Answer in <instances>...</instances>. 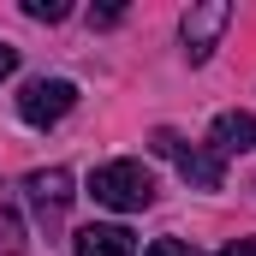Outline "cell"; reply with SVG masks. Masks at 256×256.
I'll return each instance as SVG.
<instances>
[{
  "label": "cell",
  "instance_id": "4",
  "mask_svg": "<svg viewBox=\"0 0 256 256\" xmlns=\"http://www.w3.org/2000/svg\"><path fill=\"white\" fill-rule=\"evenodd\" d=\"M232 24V6L226 0H196L191 12H185V24H179V36H185V54H191V66H202L208 54H214V42H220V30Z\"/></svg>",
  "mask_w": 256,
  "mask_h": 256
},
{
  "label": "cell",
  "instance_id": "6",
  "mask_svg": "<svg viewBox=\"0 0 256 256\" xmlns=\"http://www.w3.org/2000/svg\"><path fill=\"white\" fill-rule=\"evenodd\" d=\"M72 256H137V238H131L120 220H96L72 238Z\"/></svg>",
  "mask_w": 256,
  "mask_h": 256
},
{
  "label": "cell",
  "instance_id": "3",
  "mask_svg": "<svg viewBox=\"0 0 256 256\" xmlns=\"http://www.w3.org/2000/svg\"><path fill=\"white\" fill-rule=\"evenodd\" d=\"M155 155H167L179 173H185V185L191 191H220V179H226V167H220V155L214 149H185V137H173V131H155Z\"/></svg>",
  "mask_w": 256,
  "mask_h": 256
},
{
  "label": "cell",
  "instance_id": "12",
  "mask_svg": "<svg viewBox=\"0 0 256 256\" xmlns=\"http://www.w3.org/2000/svg\"><path fill=\"white\" fill-rule=\"evenodd\" d=\"M12 72H18V48H12V42H0V78H12Z\"/></svg>",
  "mask_w": 256,
  "mask_h": 256
},
{
  "label": "cell",
  "instance_id": "7",
  "mask_svg": "<svg viewBox=\"0 0 256 256\" xmlns=\"http://www.w3.org/2000/svg\"><path fill=\"white\" fill-rule=\"evenodd\" d=\"M208 149L226 161V155H250L256 149V114H220L208 131Z\"/></svg>",
  "mask_w": 256,
  "mask_h": 256
},
{
  "label": "cell",
  "instance_id": "2",
  "mask_svg": "<svg viewBox=\"0 0 256 256\" xmlns=\"http://www.w3.org/2000/svg\"><path fill=\"white\" fill-rule=\"evenodd\" d=\"M72 108H78V84L72 78H30L18 90V120L24 126H60Z\"/></svg>",
  "mask_w": 256,
  "mask_h": 256
},
{
  "label": "cell",
  "instance_id": "11",
  "mask_svg": "<svg viewBox=\"0 0 256 256\" xmlns=\"http://www.w3.org/2000/svg\"><path fill=\"white\" fill-rule=\"evenodd\" d=\"M143 256H196V250L185 244V238H155V244H149Z\"/></svg>",
  "mask_w": 256,
  "mask_h": 256
},
{
  "label": "cell",
  "instance_id": "13",
  "mask_svg": "<svg viewBox=\"0 0 256 256\" xmlns=\"http://www.w3.org/2000/svg\"><path fill=\"white\" fill-rule=\"evenodd\" d=\"M220 256H256V238H232V244H226Z\"/></svg>",
  "mask_w": 256,
  "mask_h": 256
},
{
  "label": "cell",
  "instance_id": "5",
  "mask_svg": "<svg viewBox=\"0 0 256 256\" xmlns=\"http://www.w3.org/2000/svg\"><path fill=\"white\" fill-rule=\"evenodd\" d=\"M24 196H30V208H36L42 226H60L78 191H72V173H66V167H36V173L24 179Z\"/></svg>",
  "mask_w": 256,
  "mask_h": 256
},
{
  "label": "cell",
  "instance_id": "10",
  "mask_svg": "<svg viewBox=\"0 0 256 256\" xmlns=\"http://www.w3.org/2000/svg\"><path fill=\"white\" fill-rule=\"evenodd\" d=\"M120 18H126V6H120V0H108V6H90V24H96V30H114Z\"/></svg>",
  "mask_w": 256,
  "mask_h": 256
},
{
  "label": "cell",
  "instance_id": "9",
  "mask_svg": "<svg viewBox=\"0 0 256 256\" xmlns=\"http://www.w3.org/2000/svg\"><path fill=\"white\" fill-rule=\"evenodd\" d=\"M24 18H36V24H60V18H72V6H66V0H24Z\"/></svg>",
  "mask_w": 256,
  "mask_h": 256
},
{
  "label": "cell",
  "instance_id": "8",
  "mask_svg": "<svg viewBox=\"0 0 256 256\" xmlns=\"http://www.w3.org/2000/svg\"><path fill=\"white\" fill-rule=\"evenodd\" d=\"M0 250L6 256H18L24 250V214H18V196L0 185Z\"/></svg>",
  "mask_w": 256,
  "mask_h": 256
},
{
  "label": "cell",
  "instance_id": "1",
  "mask_svg": "<svg viewBox=\"0 0 256 256\" xmlns=\"http://www.w3.org/2000/svg\"><path fill=\"white\" fill-rule=\"evenodd\" d=\"M90 196H96L102 208H114V214H137V208L155 202V173H149L143 161H108V167H96Z\"/></svg>",
  "mask_w": 256,
  "mask_h": 256
}]
</instances>
